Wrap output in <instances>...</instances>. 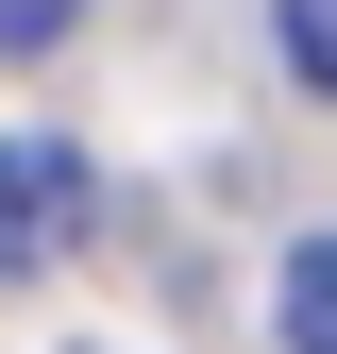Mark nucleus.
Instances as JSON below:
<instances>
[{
	"instance_id": "f257e3e1",
	"label": "nucleus",
	"mask_w": 337,
	"mask_h": 354,
	"mask_svg": "<svg viewBox=\"0 0 337 354\" xmlns=\"http://www.w3.org/2000/svg\"><path fill=\"white\" fill-rule=\"evenodd\" d=\"M68 236H84V152L68 136H0V287L51 270Z\"/></svg>"
},
{
	"instance_id": "20e7f679",
	"label": "nucleus",
	"mask_w": 337,
	"mask_h": 354,
	"mask_svg": "<svg viewBox=\"0 0 337 354\" xmlns=\"http://www.w3.org/2000/svg\"><path fill=\"white\" fill-rule=\"evenodd\" d=\"M68 17H84V0H0V51H51Z\"/></svg>"
},
{
	"instance_id": "7ed1b4c3",
	"label": "nucleus",
	"mask_w": 337,
	"mask_h": 354,
	"mask_svg": "<svg viewBox=\"0 0 337 354\" xmlns=\"http://www.w3.org/2000/svg\"><path fill=\"white\" fill-rule=\"evenodd\" d=\"M287 68H304L320 102H337V0H287Z\"/></svg>"
},
{
	"instance_id": "f03ea898",
	"label": "nucleus",
	"mask_w": 337,
	"mask_h": 354,
	"mask_svg": "<svg viewBox=\"0 0 337 354\" xmlns=\"http://www.w3.org/2000/svg\"><path fill=\"white\" fill-rule=\"evenodd\" d=\"M270 321H287V354H337V236H304V253H287Z\"/></svg>"
}]
</instances>
